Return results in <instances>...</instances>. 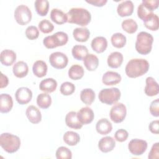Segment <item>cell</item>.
<instances>
[{
  "label": "cell",
  "mask_w": 159,
  "mask_h": 159,
  "mask_svg": "<svg viewBox=\"0 0 159 159\" xmlns=\"http://www.w3.org/2000/svg\"><path fill=\"white\" fill-rule=\"evenodd\" d=\"M148 61L143 58H132L125 66V71L127 76L131 78L141 76L149 70Z\"/></svg>",
  "instance_id": "1"
},
{
  "label": "cell",
  "mask_w": 159,
  "mask_h": 159,
  "mask_svg": "<svg viewBox=\"0 0 159 159\" xmlns=\"http://www.w3.org/2000/svg\"><path fill=\"white\" fill-rule=\"evenodd\" d=\"M67 22L75 24L81 26L87 25L91 20L90 12L82 7H73L66 13Z\"/></svg>",
  "instance_id": "2"
},
{
  "label": "cell",
  "mask_w": 159,
  "mask_h": 159,
  "mask_svg": "<svg viewBox=\"0 0 159 159\" xmlns=\"http://www.w3.org/2000/svg\"><path fill=\"white\" fill-rule=\"evenodd\" d=\"M153 42V36L146 32H140L137 35L135 42V50L141 55L148 54L152 48V43Z\"/></svg>",
  "instance_id": "3"
},
{
  "label": "cell",
  "mask_w": 159,
  "mask_h": 159,
  "mask_svg": "<svg viewBox=\"0 0 159 159\" xmlns=\"http://www.w3.org/2000/svg\"><path fill=\"white\" fill-rule=\"evenodd\" d=\"M0 145L9 153L16 152L20 147V140L17 135L10 133H2L0 136Z\"/></svg>",
  "instance_id": "4"
},
{
  "label": "cell",
  "mask_w": 159,
  "mask_h": 159,
  "mask_svg": "<svg viewBox=\"0 0 159 159\" xmlns=\"http://www.w3.org/2000/svg\"><path fill=\"white\" fill-rule=\"evenodd\" d=\"M68 40V35L64 32H57L55 34L47 36L43 39V43L47 48H54L65 45Z\"/></svg>",
  "instance_id": "5"
},
{
  "label": "cell",
  "mask_w": 159,
  "mask_h": 159,
  "mask_svg": "<svg viewBox=\"0 0 159 159\" xmlns=\"http://www.w3.org/2000/svg\"><path fill=\"white\" fill-rule=\"evenodd\" d=\"M120 96V91L117 88H111L101 90L98 94V98L102 103L112 105L119 100Z\"/></svg>",
  "instance_id": "6"
},
{
  "label": "cell",
  "mask_w": 159,
  "mask_h": 159,
  "mask_svg": "<svg viewBox=\"0 0 159 159\" xmlns=\"http://www.w3.org/2000/svg\"><path fill=\"white\" fill-rule=\"evenodd\" d=\"M14 18L19 25H26L29 23L32 19L31 11L25 5H19L14 11Z\"/></svg>",
  "instance_id": "7"
},
{
  "label": "cell",
  "mask_w": 159,
  "mask_h": 159,
  "mask_svg": "<svg viewBox=\"0 0 159 159\" xmlns=\"http://www.w3.org/2000/svg\"><path fill=\"white\" fill-rule=\"evenodd\" d=\"M127 114V109L125 104L119 102L114 104L111 109L109 116L114 123H120L125 118Z\"/></svg>",
  "instance_id": "8"
},
{
  "label": "cell",
  "mask_w": 159,
  "mask_h": 159,
  "mask_svg": "<svg viewBox=\"0 0 159 159\" xmlns=\"http://www.w3.org/2000/svg\"><path fill=\"white\" fill-rule=\"evenodd\" d=\"M49 62L52 66L56 69L65 68L68 63V58L67 56L60 52H55L49 57Z\"/></svg>",
  "instance_id": "9"
},
{
  "label": "cell",
  "mask_w": 159,
  "mask_h": 159,
  "mask_svg": "<svg viewBox=\"0 0 159 159\" xmlns=\"http://www.w3.org/2000/svg\"><path fill=\"white\" fill-rule=\"evenodd\" d=\"M147 142L144 140L134 139L131 140L128 144L129 152L134 155H142L147 148Z\"/></svg>",
  "instance_id": "10"
},
{
  "label": "cell",
  "mask_w": 159,
  "mask_h": 159,
  "mask_svg": "<svg viewBox=\"0 0 159 159\" xmlns=\"http://www.w3.org/2000/svg\"><path fill=\"white\" fill-rule=\"evenodd\" d=\"M15 97L17 102L19 104H26L31 101L32 92L28 88L20 87L17 89L15 93Z\"/></svg>",
  "instance_id": "11"
},
{
  "label": "cell",
  "mask_w": 159,
  "mask_h": 159,
  "mask_svg": "<svg viewBox=\"0 0 159 159\" xmlns=\"http://www.w3.org/2000/svg\"><path fill=\"white\" fill-rule=\"evenodd\" d=\"M94 117V112L92 109L89 107H82L77 112V117L83 125H86L92 122Z\"/></svg>",
  "instance_id": "12"
},
{
  "label": "cell",
  "mask_w": 159,
  "mask_h": 159,
  "mask_svg": "<svg viewBox=\"0 0 159 159\" xmlns=\"http://www.w3.org/2000/svg\"><path fill=\"white\" fill-rule=\"evenodd\" d=\"M121 76L117 72L108 71L106 72L102 77V83L107 86L116 85L120 82Z\"/></svg>",
  "instance_id": "13"
},
{
  "label": "cell",
  "mask_w": 159,
  "mask_h": 159,
  "mask_svg": "<svg viewBox=\"0 0 159 159\" xmlns=\"http://www.w3.org/2000/svg\"><path fill=\"white\" fill-rule=\"evenodd\" d=\"M115 146V140L110 136H106L101 138L98 142V148L103 153H107L112 151Z\"/></svg>",
  "instance_id": "14"
},
{
  "label": "cell",
  "mask_w": 159,
  "mask_h": 159,
  "mask_svg": "<svg viewBox=\"0 0 159 159\" xmlns=\"http://www.w3.org/2000/svg\"><path fill=\"white\" fill-rule=\"evenodd\" d=\"M134 6L131 1H124L120 3L117 8V12L120 17L131 16L133 13Z\"/></svg>",
  "instance_id": "15"
},
{
  "label": "cell",
  "mask_w": 159,
  "mask_h": 159,
  "mask_svg": "<svg viewBox=\"0 0 159 159\" xmlns=\"http://www.w3.org/2000/svg\"><path fill=\"white\" fill-rule=\"evenodd\" d=\"M146 85L144 89L145 93L148 96H154L158 94L159 88L158 83L155 80L151 77H147L146 78Z\"/></svg>",
  "instance_id": "16"
},
{
  "label": "cell",
  "mask_w": 159,
  "mask_h": 159,
  "mask_svg": "<svg viewBox=\"0 0 159 159\" xmlns=\"http://www.w3.org/2000/svg\"><path fill=\"white\" fill-rule=\"evenodd\" d=\"M26 116L32 124H38L42 120V114L40 110L35 106L30 105L27 107L25 111Z\"/></svg>",
  "instance_id": "17"
},
{
  "label": "cell",
  "mask_w": 159,
  "mask_h": 159,
  "mask_svg": "<svg viewBox=\"0 0 159 159\" xmlns=\"http://www.w3.org/2000/svg\"><path fill=\"white\" fill-rule=\"evenodd\" d=\"M16 60V53L9 49L2 50L0 54V61L4 66H11Z\"/></svg>",
  "instance_id": "18"
},
{
  "label": "cell",
  "mask_w": 159,
  "mask_h": 159,
  "mask_svg": "<svg viewBox=\"0 0 159 159\" xmlns=\"http://www.w3.org/2000/svg\"><path fill=\"white\" fill-rule=\"evenodd\" d=\"M107 47V41L104 37L99 36L94 38L91 42L92 49L98 53L104 52Z\"/></svg>",
  "instance_id": "19"
},
{
  "label": "cell",
  "mask_w": 159,
  "mask_h": 159,
  "mask_svg": "<svg viewBox=\"0 0 159 159\" xmlns=\"http://www.w3.org/2000/svg\"><path fill=\"white\" fill-rule=\"evenodd\" d=\"M96 129L98 133L101 135H107L112 130V124L106 118L99 119L96 124Z\"/></svg>",
  "instance_id": "20"
},
{
  "label": "cell",
  "mask_w": 159,
  "mask_h": 159,
  "mask_svg": "<svg viewBox=\"0 0 159 159\" xmlns=\"http://www.w3.org/2000/svg\"><path fill=\"white\" fill-rule=\"evenodd\" d=\"M13 101L12 97L7 94L2 93L1 94L0 99V111L1 113H7L12 108Z\"/></svg>",
  "instance_id": "21"
},
{
  "label": "cell",
  "mask_w": 159,
  "mask_h": 159,
  "mask_svg": "<svg viewBox=\"0 0 159 159\" xmlns=\"http://www.w3.org/2000/svg\"><path fill=\"white\" fill-rule=\"evenodd\" d=\"M65 123L68 127L74 129H80L83 127V124L77 117V112L75 111H70L66 115Z\"/></svg>",
  "instance_id": "22"
},
{
  "label": "cell",
  "mask_w": 159,
  "mask_h": 159,
  "mask_svg": "<svg viewBox=\"0 0 159 159\" xmlns=\"http://www.w3.org/2000/svg\"><path fill=\"white\" fill-rule=\"evenodd\" d=\"M123 58V55L120 52H113L107 57V65L112 68H117L121 66Z\"/></svg>",
  "instance_id": "23"
},
{
  "label": "cell",
  "mask_w": 159,
  "mask_h": 159,
  "mask_svg": "<svg viewBox=\"0 0 159 159\" xmlns=\"http://www.w3.org/2000/svg\"><path fill=\"white\" fill-rule=\"evenodd\" d=\"M14 75L19 78L25 77L29 72V67L27 64L23 61H19L16 63L12 67Z\"/></svg>",
  "instance_id": "24"
},
{
  "label": "cell",
  "mask_w": 159,
  "mask_h": 159,
  "mask_svg": "<svg viewBox=\"0 0 159 159\" xmlns=\"http://www.w3.org/2000/svg\"><path fill=\"white\" fill-rule=\"evenodd\" d=\"M73 35L75 40L80 42H86L90 37V32L86 27H77L73 32Z\"/></svg>",
  "instance_id": "25"
},
{
  "label": "cell",
  "mask_w": 159,
  "mask_h": 159,
  "mask_svg": "<svg viewBox=\"0 0 159 159\" xmlns=\"http://www.w3.org/2000/svg\"><path fill=\"white\" fill-rule=\"evenodd\" d=\"M57 87V82L52 78L43 80L39 84V89L45 93H52L55 91Z\"/></svg>",
  "instance_id": "26"
},
{
  "label": "cell",
  "mask_w": 159,
  "mask_h": 159,
  "mask_svg": "<svg viewBox=\"0 0 159 159\" xmlns=\"http://www.w3.org/2000/svg\"><path fill=\"white\" fill-rule=\"evenodd\" d=\"M51 20L57 24L61 25L67 22V15L61 10L54 8L50 12Z\"/></svg>",
  "instance_id": "27"
},
{
  "label": "cell",
  "mask_w": 159,
  "mask_h": 159,
  "mask_svg": "<svg viewBox=\"0 0 159 159\" xmlns=\"http://www.w3.org/2000/svg\"><path fill=\"white\" fill-rule=\"evenodd\" d=\"M83 63L88 71H93L96 70L98 67L99 59L94 54H88L83 59Z\"/></svg>",
  "instance_id": "28"
},
{
  "label": "cell",
  "mask_w": 159,
  "mask_h": 159,
  "mask_svg": "<svg viewBox=\"0 0 159 159\" xmlns=\"http://www.w3.org/2000/svg\"><path fill=\"white\" fill-rule=\"evenodd\" d=\"M47 69L48 67L46 63L42 60H37L33 64V73L38 78H42L45 76L47 74Z\"/></svg>",
  "instance_id": "29"
},
{
  "label": "cell",
  "mask_w": 159,
  "mask_h": 159,
  "mask_svg": "<svg viewBox=\"0 0 159 159\" xmlns=\"http://www.w3.org/2000/svg\"><path fill=\"white\" fill-rule=\"evenodd\" d=\"M143 22L145 27L150 30L155 31L158 29V17L154 13L150 14Z\"/></svg>",
  "instance_id": "30"
},
{
  "label": "cell",
  "mask_w": 159,
  "mask_h": 159,
  "mask_svg": "<svg viewBox=\"0 0 159 159\" xmlns=\"http://www.w3.org/2000/svg\"><path fill=\"white\" fill-rule=\"evenodd\" d=\"M73 57L77 60H83L84 57L88 54V49L84 45H76L71 50Z\"/></svg>",
  "instance_id": "31"
},
{
  "label": "cell",
  "mask_w": 159,
  "mask_h": 159,
  "mask_svg": "<svg viewBox=\"0 0 159 159\" xmlns=\"http://www.w3.org/2000/svg\"><path fill=\"white\" fill-rule=\"evenodd\" d=\"M68 73L70 78L73 80H78L83 78L84 71L82 66L76 64L70 68Z\"/></svg>",
  "instance_id": "32"
},
{
  "label": "cell",
  "mask_w": 159,
  "mask_h": 159,
  "mask_svg": "<svg viewBox=\"0 0 159 159\" xmlns=\"http://www.w3.org/2000/svg\"><path fill=\"white\" fill-rule=\"evenodd\" d=\"M95 93L91 88H85L80 93V99L86 105H91L95 99Z\"/></svg>",
  "instance_id": "33"
},
{
  "label": "cell",
  "mask_w": 159,
  "mask_h": 159,
  "mask_svg": "<svg viewBox=\"0 0 159 159\" xmlns=\"http://www.w3.org/2000/svg\"><path fill=\"white\" fill-rule=\"evenodd\" d=\"M65 143L70 146H75L80 141V137L79 134L73 131L66 132L63 137Z\"/></svg>",
  "instance_id": "34"
},
{
  "label": "cell",
  "mask_w": 159,
  "mask_h": 159,
  "mask_svg": "<svg viewBox=\"0 0 159 159\" xmlns=\"http://www.w3.org/2000/svg\"><path fill=\"white\" fill-rule=\"evenodd\" d=\"M34 6L37 13L40 16H45L49 9V2L47 0H36Z\"/></svg>",
  "instance_id": "35"
},
{
  "label": "cell",
  "mask_w": 159,
  "mask_h": 159,
  "mask_svg": "<svg viewBox=\"0 0 159 159\" xmlns=\"http://www.w3.org/2000/svg\"><path fill=\"white\" fill-rule=\"evenodd\" d=\"M52 104V98L47 93H40L37 98V104L42 109L48 108Z\"/></svg>",
  "instance_id": "36"
},
{
  "label": "cell",
  "mask_w": 159,
  "mask_h": 159,
  "mask_svg": "<svg viewBox=\"0 0 159 159\" xmlns=\"http://www.w3.org/2000/svg\"><path fill=\"white\" fill-rule=\"evenodd\" d=\"M112 45L117 48L124 47L126 43V37L122 33L117 32L114 34L111 39Z\"/></svg>",
  "instance_id": "37"
},
{
  "label": "cell",
  "mask_w": 159,
  "mask_h": 159,
  "mask_svg": "<svg viewBox=\"0 0 159 159\" xmlns=\"http://www.w3.org/2000/svg\"><path fill=\"white\" fill-rule=\"evenodd\" d=\"M121 25L124 31L130 34L135 33L138 29L137 23L132 19H125L122 21Z\"/></svg>",
  "instance_id": "38"
},
{
  "label": "cell",
  "mask_w": 159,
  "mask_h": 159,
  "mask_svg": "<svg viewBox=\"0 0 159 159\" xmlns=\"http://www.w3.org/2000/svg\"><path fill=\"white\" fill-rule=\"evenodd\" d=\"M60 91L63 95L69 96L75 92V86L71 82L66 81L61 84Z\"/></svg>",
  "instance_id": "39"
},
{
  "label": "cell",
  "mask_w": 159,
  "mask_h": 159,
  "mask_svg": "<svg viewBox=\"0 0 159 159\" xmlns=\"http://www.w3.org/2000/svg\"><path fill=\"white\" fill-rule=\"evenodd\" d=\"M56 157L57 159H71L72 158V153L67 147L61 146L57 150Z\"/></svg>",
  "instance_id": "40"
},
{
  "label": "cell",
  "mask_w": 159,
  "mask_h": 159,
  "mask_svg": "<svg viewBox=\"0 0 159 159\" xmlns=\"http://www.w3.org/2000/svg\"><path fill=\"white\" fill-rule=\"evenodd\" d=\"M39 29L43 34L52 32L54 29V25L47 19H43L39 23Z\"/></svg>",
  "instance_id": "41"
},
{
  "label": "cell",
  "mask_w": 159,
  "mask_h": 159,
  "mask_svg": "<svg viewBox=\"0 0 159 159\" xmlns=\"http://www.w3.org/2000/svg\"><path fill=\"white\" fill-rule=\"evenodd\" d=\"M25 35L28 39L33 40L39 37V31L37 27L30 25L27 27L25 30Z\"/></svg>",
  "instance_id": "42"
},
{
  "label": "cell",
  "mask_w": 159,
  "mask_h": 159,
  "mask_svg": "<svg viewBox=\"0 0 159 159\" xmlns=\"http://www.w3.org/2000/svg\"><path fill=\"white\" fill-rule=\"evenodd\" d=\"M152 13H153V11L146 8L142 3L138 6L137 15H138V17L142 21H143Z\"/></svg>",
  "instance_id": "43"
},
{
  "label": "cell",
  "mask_w": 159,
  "mask_h": 159,
  "mask_svg": "<svg viewBox=\"0 0 159 159\" xmlns=\"http://www.w3.org/2000/svg\"><path fill=\"white\" fill-rule=\"evenodd\" d=\"M128 136H129V134L126 130L123 129H120L115 132L114 139L117 142H123L127 139Z\"/></svg>",
  "instance_id": "44"
},
{
  "label": "cell",
  "mask_w": 159,
  "mask_h": 159,
  "mask_svg": "<svg viewBox=\"0 0 159 159\" xmlns=\"http://www.w3.org/2000/svg\"><path fill=\"white\" fill-rule=\"evenodd\" d=\"M142 4L148 9L153 11L158 8L159 1L158 0H143Z\"/></svg>",
  "instance_id": "45"
},
{
  "label": "cell",
  "mask_w": 159,
  "mask_h": 159,
  "mask_svg": "<svg viewBox=\"0 0 159 159\" xmlns=\"http://www.w3.org/2000/svg\"><path fill=\"white\" fill-rule=\"evenodd\" d=\"M150 112L154 117L159 116V99H156L153 101L150 105Z\"/></svg>",
  "instance_id": "46"
},
{
  "label": "cell",
  "mask_w": 159,
  "mask_h": 159,
  "mask_svg": "<svg viewBox=\"0 0 159 159\" xmlns=\"http://www.w3.org/2000/svg\"><path fill=\"white\" fill-rule=\"evenodd\" d=\"M159 143L156 142L155 143L148 153V159H158L159 158Z\"/></svg>",
  "instance_id": "47"
},
{
  "label": "cell",
  "mask_w": 159,
  "mask_h": 159,
  "mask_svg": "<svg viewBox=\"0 0 159 159\" xmlns=\"http://www.w3.org/2000/svg\"><path fill=\"white\" fill-rule=\"evenodd\" d=\"M148 129L150 131L155 134H158L159 133V121L158 120H155L152 121L149 125Z\"/></svg>",
  "instance_id": "48"
},
{
  "label": "cell",
  "mask_w": 159,
  "mask_h": 159,
  "mask_svg": "<svg viewBox=\"0 0 159 159\" xmlns=\"http://www.w3.org/2000/svg\"><path fill=\"white\" fill-rule=\"evenodd\" d=\"M86 2L96 7H102L107 3V0H89V1L86 0Z\"/></svg>",
  "instance_id": "49"
},
{
  "label": "cell",
  "mask_w": 159,
  "mask_h": 159,
  "mask_svg": "<svg viewBox=\"0 0 159 159\" xmlns=\"http://www.w3.org/2000/svg\"><path fill=\"white\" fill-rule=\"evenodd\" d=\"M9 83V79L7 77V76H6L5 75H4L2 73H1V84H0V88H6L7 84Z\"/></svg>",
  "instance_id": "50"
}]
</instances>
